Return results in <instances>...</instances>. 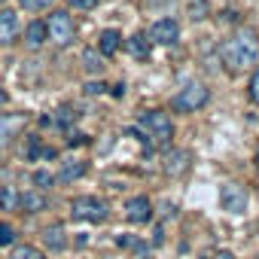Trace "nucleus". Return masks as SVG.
<instances>
[{
	"instance_id": "f257e3e1",
	"label": "nucleus",
	"mask_w": 259,
	"mask_h": 259,
	"mask_svg": "<svg viewBox=\"0 0 259 259\" xmlns=\"http://www.w3.org/2000/svg\"><path fill=\"white\" fill-rule=\"evenodd\" d=\"M220 55H223V61H226L229 70H244V67H250V64L259 61V37L244 28V31L232 34L220 46Z\"/></svg>"
},
{
	"instance_id": "f03ea898",
	"label": "nucleus",
	"mask_w": 259,
	"mask_h": 259,
	"mask_svg": "<svg viewBox=\"0 0 259 259\" xmlns=\"http://www.w3.org/2000/svg\"><path fill=\"white\" fill-rule=\"evenodd\" d=\"M138 128L153 144H168L174 138V122H171V116L165 110H147V113H141Z\"/></svg>"
},
{
	"instance_id": "7ed1b4c3",
	"label": "nucleus",
	"mask_w": 259,
	"mask_h": 259,
	"mask_svg": "<svg viewBox=\"0 0 259 259\" xmlns=\"http://www.w3.org/2000/svg\"><path fill=\"white\" fill-rule=\"evenodd\" d=\"M207 101H210V92H207L204 82H186V85L171 98V107H174L177 113H195V110L207 107Z\"/></svg>"
},
{
	"instance_id": "20e7f679",
	"label": "nucleus",
	"mask_w": 259,
	"mask_h": 259,
	"mask_svg": "<svg viewBox=\"0 0 259 259\" xmlns=\"http://www.w3.org/2000/svg\"><path fill=\"white\" fill-rule=\"evenodd\" d=\"M70 213H73V220H82V223H104L110 207L98 195H79L70 201Z\"/></svg>"
},
{
	"instance_id": "39448f33",
	"label": "nucleus",
	"mask_w": 259,
	"mask_h": 259,
	"mask_svg": "<svg viewBox=\"0 0 259 259\" xmlns=\"http://www.w3.org/2000/svg\"><path fill=\"white\" fill-rule=\"evenodd\" d=\"M46 28H49V40H52L55 46H67V43L73 40V19H70L67 10H55V13L49 16Z\"/></svg>"
},
{
	"instance_id": "423d86ee",
	"label": "nucleus",
	"mask_w": 259,
	"mask_h": 259,
	"mask_svg": "<svg viewBox=\"0 0 259 259\" xmlns=\"http://www.w3.org/2000/svg\"><path fill=\"white\" fill-rule=\"evenodd\" d=\"M220 204H223V210H229V213H244L247 204H250V195H247V189H244L241 183H223V189H220Z\"/></svg>"
},
{
	"instance_id": "0eeeda50",
	"label": "nucleus",
	"mask_w": 259,
	"mask_h": 259,
	"mask_svg": "<svg viewBox=\"0 0 259 259\" xmlns=\"http://www.w3.org/2000/svg\"><path fill=\"white\" fill-rule=\"evenodd\" d=\"M25 125H28L25 113H0V147H10L22 135Z\"/></svg>"
},
{
	"instance_id": "6e6552de",
	"label": "nucleus",
	"mask_w": 259,
	"mask_h": 259,
	"mask_svg": "<svg viewBox=\"0 0 259 259\" xmlns=\"http://www.w3.org/2000/svg\"><path fill=\"white\" fill-rule=\"evenodd\" d=\"M125 220L135 223V226H147L153 220V201L147 195H135L125 201Z\"/></svg>"
},
{
	"instance_id": "1a4fd4ad",
	"label": "nucleus",
	"mask_w": 259,
	"mask_h": 259,
	"mask_svg": "<svg viewBox=\"0 0 259 259\" xmlns=\"http://www.w3.org/2000/svg\"><path fill=\"white\" fill-rule=\"evenodd\" d=\"M150 40H153V43H162V46H171V43L180 40V25H177L174 19H159V22H153Z\"/></svg>"
},
{
	"instance_id": "9d476101",
	"label": "nucleus",
	"mask_w": 259,
	"mask_h": 259,
	"mask_svg": "<svg viewBox=\"0 0 259 259\" xmlns=\"http://www.w3.org/2000/svg\"><path fill=\"white\" fill-rule=\"evenodd\" d=\"M189 168H192V153H189V150H171V153H168V159H165V174L183 177Z\"/></svg>"
},
{
	"instance_id": "9b49d317",
	"label": "nucleus",
	"mask_w": 259,
	"mask_h": 259,
	"mask_svg": "<svg viewBox=\"0 0 259 259\" xmlns=\"http://www.w3.org/2000/svg\"><path fill=\"white\" fill-rule=\"evenodd\" d=\"M19 37V16L13 10H0V46H10Z\"/></svg>"
},
{
	"instance_id": "f8f14e48",
	"label": "nucleus",
	"mask_w": 259,
	"mask_h": 259,
	"mask_svg": "<svg viewBox=\"0 0 259 259\" xmlns=\"http://www.w3.org/2000/svg\"><path fill=\"white\" fill-rule=\"evenodd\" d=\"M19 207L25 213H40V210H46V195L40 189H28V192L19 195Z\"/></svg>"
},
{
	"instance_id": "ddd939ff",
	"label": "nucleus",
	"mask_w": 259,
	"mask_h": 259,
	"mask_svg": "<svg viewBox=\"0 0 259 259\" xmlns=\"http://www.w3.org/2000/svg\"><path fill=\"white\" fill-rule=\"evenodd\" d=\"M46 40H49V28H46V22H31L28 31H25V43H28L31 49H40Z\"/></svg>"
},
{
	"instance_id": "4468645a",
	"label": "nucleus",
	"mask_w": 259,
	"mask_h": 259,
	"mask_svg": "<svg viewBox=\"0 0 259 259\" xmlns=\"http://www.w3.org/2000/svg\"><path fill=\"white\" fill-rule=\"evenodd\" d=\"M119 46H122V34H119V31H113V28H110V31H104V34L98 37V52H101V55H116V52H119Z\"/></svg>"
},
{
	"instance_id": "2eb2a0df",
	"label": "nucleus",
	"mask_w": 259,
	"mask_h": 259,
	"mask_svg": "<svg viewBox=\"0 0 259 259\" xmlns=\"http://www.w3.org/2000/svg\"><path fill=\"white\" fill-rule=\"evenodd\" d=\"M85 174V162H79V159H73V162H64L61 165V171H58V183H73V180H79Z\"/></svg>"
},
{
	"instance_id": "dca6fc26",
	"label": "nucleus",
	"mask_w": 259,
	"mask_h": 259,
	"mask_svg": "<svg viewBox=\"0 0 259 259\" xmlns=\"http://www.w3.org/2000/svg\"><path fill=\"white\" fill-rule=\"evenodd\" d=\"M43 244L52 250V253H61L64 247H67V238H64V229L61 226H49L46 232H43Z\"/></svg>"
},
{
	"instance_id": "f3484780",
	"label": "nucleus",
	"mask_w": 259,
	"mask_h": 259,
	"mask_svg": "<svg viewBox=\"0 0 259 259\" xmlns=\"http://www.w3.org/2000/svg\"><path fill=\"white\" fill-rule=\"evenodd\" d=\"M125 46H128V52H132L138 61H147V58H150V40H147L144 34L128 37V40H125Z\"/></svg>"
},
{
	"instance_id": "a211bd4d",
	"label": "nucleus",
	"mask_w": 259,
	"mask_h": 259,
	"mask_svg": "<svg viewBox=\"0 0 259 259\" xmlns=\"http://www.w3.org/2000/svg\"><path fill=\"white\" fill-rule=\"evenodd\" d=\"M82 67H85V73H101L104 70V58L95 49H85L82 52Z\"/></svg>"
},
{
	"instance_id": "6ab92c4d",
	"label": "nucleus",
	"mask_w": 259,
	"mask_h": 259,
	"mask_svg": "<svg viewBox=\"0 0 259 259\" xmlns=\"http://www.w3.org/2000/svg\"><path fill=\"white\" fill-rule=\"evenodd\" d=\"M19 207V192L13 186H0V210H16Z\"/></svg>"
},
{
	"instance_id": "aec40b11",
	"label": "nucleus",
	"mask_w": 259,
	"mask_h": 259,
	"mask_svg": "<svg viewBox=\"0 0 259 259\" xmlns=\"http://www.w3.org/2000/svg\"><path fill=\"white\" fill-rule=\"evenodd\" d=\"M13 259H46V256H43V250H37V247L25 244V247H16Z\"/></svg>"
},
{
	"instance_id": "412c9836",
	"label": "nucleus",
	"mask_w": 259,
	"mask_h": 259,
	"mask_svg": "<svg viewBox=\"0 0 259 259\" xmlns=\"http://www.w3.org/2000/svg\"><path fill=\"white\" fill-rule=\"evenodd\" d=\"M189 19L192 22L207 19V0H192V4H189Z\"/></svg>"
},
{
	"instance_id": "4be33fe9",
	"label": "nucleus",
	"mask_w": 259,
	"mask_h": 259,
	"mask_svg": "<svg viewBox=\"0 0 259 259\" xmlns=\"http://www.w3.org/2000/svg\"><path fill=\"white\" fill-rule=\"evenodd\" d=\"M52 183H55V174H49V171H37V174H34V186H37L40 192H46Z\"/></svg>"
},
{
	"instance_id": "5701e85b",
	"label": "nucleus",
	"mask_w": 259,
	"mask_h": 259,
	"mask_svg": "<svg viewBox=\"0 0 259 259\" xmlns=\"http://www.w3.org/2000/svg\"><path fill=\"white\" fill-rule=\"evenodd\" d=\"M16 244V229L10 223H0V247H10Z\"/></svg>"
},
{
	"instance_id": "b1692460",
	"label": "nucleus",
	"mask_w": 259,
	"mask_h": 259,
	"mask_svg": "<svg viewBox=\"0 0 259 259\" xmlns=\"http://www.w3.org/2000/svg\"><path fill=\"white\" fill-rule=\"evenodd\" d=\"M70 119H76V113H70V110L64 107V110H58V116H52V125H61V128H67V125H70Z\"/></svg>"
},
{
	"instance_id": "393cba45",
	"label": "nucleus",
	"mask_w": 259,
	"mask_h": 259,
	"mask_svg": "<svg viewBox=\"0 0 259 259\" xmlns=\"http://www.w3.org/2000/svg\"><path fill=\"white\" fill-rule=\"evenodd\" d=\"M19 4L25 7V10H31V13H37V10H46L52 0H19Z\"/></svg>"
},
{
	"instance_id": "a878e982",
	"label": "nucleus",
	"mask_w": 259,
	"mask_h": 259,
	"mask_svg": "<svg viewBox=\"0 0 259 259\" xmlns=\"http://www.w3.org/2000/svg\"><path fill=\"white\" fill-rule=\"evenodd\" d=\"M67 4H70L73 10H95L98 0H67Z\"/></svg>"
},
{
	"instance_id": "bb28decb",
	"label": "nucleus",
	"mask_w": 259,
	"mask_h": 259,
	"mask_svg": "<svg viewBox=\"0 0 259 259\" xmlns=\"http://www.w3.org/2000/svg\"><path fill=\"white\" fill-rule=\"evenodd\" d=\"M250 98H253V101L259 104V70H256V73L250 76Z\"/></svg>"
},
{
	"instance_id": "cd10ccee",
	"label": "nucleus",
	"mask_w": 259,
	"mask_h": 259,
	"mask_svg": "<svg viewBox=\"0 0 259 259\" xmlns=\"http://www.w3.org/2000/svg\"><path fill=\"white\" fill-rule=\"evenodd\" d=\"M104 89H107L104 82H89V85H85V95L95 98V95H104Z\"/></svg>"
},
{
	"instance_id": "c85d7f7f",
	"label": "nucleus",
	"mask_w": 259,
	"mask_h": 259,
	"mask_svg": "<svg viewBox=\"0 0 259 259\" xmlns=\"http://www.w3.org/2000/svg\"><path fill=\"white\" fill-rule=\"evenodd\" d=\"M122 95H125V82H116L113 85V98H122Z\"/></svg>"
},
{
	"instance_id": "c756f323",
	"label": "nucleus",
	"mask_w": 259,
	"mask_h": 259,
	"mask_svg": "<svg viewBox=\"0 0 259 259\" xmlns=\"http://www.w3.org/2000/svg\"><path fill=\"white\" fill-rule=\"evenodd\" d=\"M7 101H10V95H7V92H4V89H0V107H4V104H7Z\"/></svg>"
},
{
	"instance_id": "7c9ffc66",
	"label": "nucleus",
	"mask_w": 259,
	"mask_h": 259,
	"mask_svg": "<svg viewBox=\"0 0 259 259\" xmlns=\"http://www.w3.org/2000/svg\"><path fill=\"white\" fill-rule=\"evenodd\" d=\"M217 259H235V256H232V253H220Z\"/></svg>"
},
{
	"instance_id": "2f4dec72",
	"label": "nucleus",
	"mask_w": 259,
	"mask_h": 259,
	"mask_svg": "<svg viewBox=\"0 0 259 259\" xmlns=\"http://www.w3.org/2000/svg\"><path fill=\"white\" fill-rule=\"evenodd\" d=\"M256 162H259V159H256ZM256 171H259V165H256Z\"/></svg>"
},
{
	"instance_id": "473e14b6",
	"label": "nucleus",
	"mask_w": 259,
	"mask_h": 259,
	"mask_svg": "<svg viewBox=\"0 0 259 259\" xmlns=\"http://www.w3.org/2000/svg\"><path fill=\"white\" fill-rule=\"evenodd\" d=\"M256 259H259V253H256Z\"/></svg>"
},
{
	"instance_id": "72a5a7b5",
	"label": "nucleus",
	"mask_w": 259,
	"mask_h": 259,
	"mask_svg": "<svg viewBox=\"0 0 259 259\" xmlns=\"http://www.w3.org/2000/svg\"><path fill=\"white\" fill-rule=\"evenodd\" d=\"M0 4H4V0H0Z\"/></svg>"
}]
</instances>
